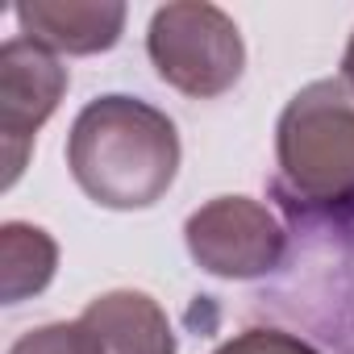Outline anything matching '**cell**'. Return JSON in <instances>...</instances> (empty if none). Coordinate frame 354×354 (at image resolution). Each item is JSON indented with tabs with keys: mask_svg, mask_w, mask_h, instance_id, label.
Wrapping results in <instances>:
<instances>
[{
	"mask_svg": "<svg viewBox=\"0 0 354 354\" xmlns=\"http://www.w3.org/2000/svg\"><path fill=\"white\" fill-rule=\"evenodd\" d=\"M67 167L96 205L150 209L180 175V133L162 109L138 96H96L71 121Z\"/></svg>",
	"mask_w": 354,
	"mask_h": 354,
	"instance_id": "obj_1",
	"label": "cell"
},
{
	"mask_svg": "<svg viewBox=\"0 0 354 354\" xmlns=\"http://www.w3.org/2000/svg\"><path fill=\"white\" fill-rule=\"evenodd\" d=\"M275 158L292 205H354V92L346 80H317L288 100L275 125Z\"/></svg>",
	"mask_w": 354,
	"mask_h": 354,
	"instance_id": "obj_2",
	"label": "cell"
},
{
	"mask_svg": "<svg viewBox=\"0 0 354 354\" xmlns=\"http://www.w3.org/2000/svg\"><path fill=\"white\" fill-rule=\"evenodd\" d=\"M146 55L162 84L192 100H213L242 80L246 42L234 17L205 0L162 5L146 30Z\"/></svg>",
	"mask_w": 354,
	"mask_h": 354,
	"instance_id": "obj_3",
	"label": "cell"
},
{
	"mask_svg": "<svg viewBox=\"0 0 354 354\" xmlns=\"http://www.w3.org/2000/svg\"><path fill=\"white\" fill-rule=\"evenodd\" d=\"M184 242L192 263L221 279H259L288 254L279 217L250 196H217L201 205L184 225Z\"/></svg>",
	"mask_w": 354,
	"mask_h": 354,
	"instance_id": "obj_4",
	"label": "cell"
},
{
	"mask_svg": "<svg viewBox=\"0 0 354 354\" xmlns=\"http://www.w3.org/2000/svg\"><path fill=\"white\" fill-rule=\"evenodd\" d=\"M67 92V67L55 50L9 38L0 46V154H5V188L17 184L26 171L30 146L38 129L50 121Z\"/></svg>",
	"mask_w": 354,
	"mask_h": 354,
	"instance_id": "obj_5",
	"label": "cell"
},
{
	"mask_svg": "<svg viewBox=\"0 0 354 354\" xmlns=\"http://www.w3.org/2000/svg\"><path fill=\"white\" fill-rule=\"evenodd\" d=\"M125 13L121 0H26L17 26L21 38L55 55H100L121 42Z\"/></svg>",
	"mask_w": 354,
	"mask_h": 354,
	"instance_id": "obj_6",
	"label": "cell"
},
{
	"mask_svg": "<svg viewBox=\"0 0 354 354\" xmlns=\"http://www.w3.org/2000/svg\"><path fill=\"white\" fill-rule=\"evenodd\" d=\"M109 354H175V329L146 292H104L80 313Z\"/></svg>",
	"mask_w": 354,
	"mask_h": 354,
	"instance_id": "obj_7",
	"label": "cell"
},
{
	"mask_svg": "<svg viewBox=\"0 0 354 354\" xmlns=\"http://www.w3.org/2000/svg\"><path fill=\"white\" fill-rule=\"evenodd\" d=\"M59 267V246L46 230L26 221L0 225V296L5 304H21L26 296H38Z\"/></svg>",
	"mask_w": 354,
	"mask_h": 354,
	"instance_id": "obj_8",
	"label": "cell"
},
{
	"mask_svg": "<svg viewBox=\"0 0 354 354\" xmlns=\"http://www.w3.org/2000/svg\"><path fill=\"white\" fill-rule=\"evenodd\" d=\"M9 354H109L100 333L75 317V321H55V325H38L30 333H21Z\"/></svg>",
	"mask_w": 354,
	"mask_h": 354,
	"instance_id": "obj_9",
	"label": "cell"
},
{
	"mask_svg": "<svg viewBox=\"0 0 354 354\" xmlns=\"http://www.w3.org/2000/svg\"><path fill=\"white\" fill-rule=\"evenodd\" d=\"M213 354H317V350L283 329H242L230 342H221Z\"/></svg>",
	"mask_w": 354,
	"mask_h": 354,
	"instance_id": "obj_10",
	"label": "cell"
},
{
	"mask_svg": "<svg viewBox=\"0 0 354 354\" xmlns=\"http://www.w3.org/2000/svg\"><path fill=\"white\" fill-rule=\"evenodd\" d=\"M342 80H346V88L354 92V34H350V42H346V55H342Z\"/></svg>",
	"mask_w": 354,
	"mask_h": 354,
	"instance_id": "obj_11",
	"label": "cell"
}]
</instances>
